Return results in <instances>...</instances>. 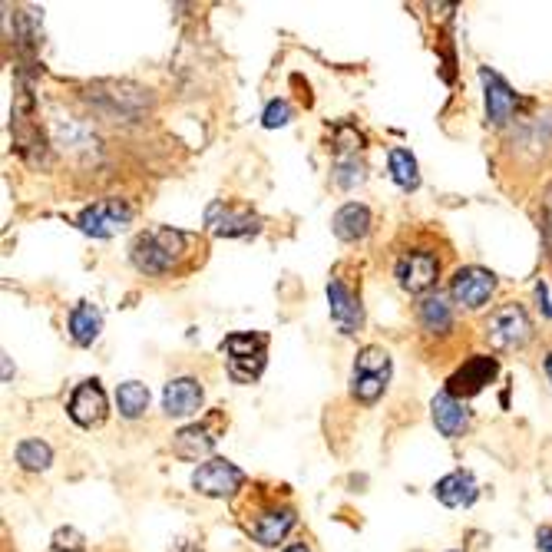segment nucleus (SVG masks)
<instances>
[{
  "mask_svg": "<svg viewBox=\"0 0 552 552\" xmlns=\"http://www.w3.org/2000/svg\"><path fill=\"white\" fill-rule=\"evenodd\" d=\"M209 258V242L196 232L153 225L129 242V262L146 278H189Z\"/></svg>",
  "mask_w": 552,
  "mask_h": 552,
  "instance_id": "obj_1",
  "label": "nucleus"
},
{
  "mask_svg": "<svg viewBox=\"0 0 552 552\" xmlns=\"http://www.w3.org/2000/svg\"><path fill=\"white\" fill-rule=\"evenodd\" d=\"M447 242L437 232L410 229L397 238L394 245V278L397 285L414 298L434 295L437 281L447 268Z\"/></svg>",
  "mask_w": 552,
  "mask_h": 552,
  "instance_id": "obj_2",
  "label": "nucleus"
},
{
  "mask_svg": "<svg viewBox=\"0 0 552 552\" xmlns=\"http://www.w3.org/2000/svg\"><path fill=\"white\" fill-rule=\"evenodd\" d=\"M235 516H238V523H242L245 536H252L255 543L265 549L285 543V536L298 523V513L288 496L278 490H262V486L248 490L245 503L235 506Z\"/></svg>",
  "mask_w": 552,
  "mask_h": 552,
  "instance_id": "obj_3",
  "label": "nucleus"
},
{
  "mask_svg": "<svg viewBox=\"0 0 552 552\" xmlns=\"http://www.w3.org/2000/svg\"><path fill=\"white\" fill-rule=\"evenodd\" d=\"M391 384V354L377 344L357 351L354 371H351V397L357 404H377Z\"/></svg>",
  "mask_w": 552,
  "mask_h": 552,
  "instance_id": "obj_4",
  "label": "nucleus"
},
{
  "mask_svg": "<svg viewBox=\"0 0 552 552\" xmlns=\"http://www.w3.org/2000/svg\"><path fill=\"white\" fill-rule=\"evenodd\" d=\"M348 265H338L328 281V305H331V321L338 324L341 334H357L364 328V305H361V278L344 275Z\"/></svg>",
  "mask_w": 552,
  "mask_h": 552,
  "instance_id": "obj_5",
  "label": "nucleus"
},
{
  "mask_svg": "<svg viewBox=\"0 0 552 552\" xmlns=\"http://www.w3.org/2000/svg\"><path fill=\"white\" fill-rule=\"evenodd\" d=\"M483 338L490 341L496 351L526 348L529 338H533V321H529L523 305L506 301V305H500L490 318L483 321Z\"/></svg>",
  "mask_w": 552,
  "mask_h": 552,
  "instance_id": "obj_6",
  "label": "nucleus"
},
{
  "mask_svg": "<svg viewBox=\"0 0 552 552\" xmlns=\"http://www.w3.org/2000/svg\"><path fill=\"white\" fill-rule=\"evenodd\" d=\"M222 351L229 357V374L238 384H252L265 371L268 338L265 334H229L222 341Z\"/></svg>",
  "mask_w": 552,
  "mask_h": 552,
  "instance_id": "obj_7",
  "label": "nucleus"
},
{
  "mask_svg": "<svg viewBox=\"0 0 552 552\" xmlns=\"http://www.w3.org/2000/svg\"><path fill=\"white\" fill-rule=\"evenodd\" d=\"M457 305L450 301V295H424L417 301L414 308V318H417V328H420V338L424 341H437V348H443L447 341H453L457 334Z\"/></svg>",
  "mask_w": 552,
  "mask_h": 552,
  "instance_id": "obj_8",
  "label": "nucleus"
},
{
  "mask_svg": "<svg viewBox=\"0 0 552 552\" xmlns=\"http://www.w3.org/2000/svg\"><path fill=\"white\" fill-rule=\"evenodd\" d=\"M136 209L126 199H100L77 215V229L93 235V238H110L116 232H123L133 222Z\"/></svg>",
  "mask_w": 552,
  "mask_h": 552,
  "instance_id": "obj_9",
  "label": "nucleus"
},
{
  "mask_svg": "<svg viewBox=\"0 0 552 552\" xmlns=\"http://www.w3.org/2000/svg\"><path fill=\"white\" fill-rule=\"evenodd\" d=\"M205 225H209V232L219 238H252L262 232V219H258L252 209H242V205H232L225 199L209 202V209H205Z\"/></svg>",
  "mask_w": 552,
  "mask_h": 552,
  "instance_id": "obj_10",
  "label": "nucleus"
},
{
  "mask_svg": "<svg viewBox=\"0 0 552 552\" xmlns=\"http://www.w3.org/2000/svg\"><path fill=\"white\" fill-rule=\"evenodd\" d=\"M496 291V275L486 272L480 265H467V268H457L450 278V301L457 308H467V311H480L486 301L493 298Z\"/></svg>",
  "mask_w": 552,
  "mask_h": 552,
  "instance_id": "obj_11",
  "label": "nucleus"
},
{
  "mask_svg": "<svg viewBox=\"0 0 552 552\" xmlns=\"http://www.w3.org/2000/svg\"><path fill=\"white\" fill-rule=\"evenodd\" d=\"M242 486H245V473L222 457L199 463V470L192 473V490L202 496H212V500H229Z\"/></svg>",
  "mask_w": 552,
  "mask_h": 552,
  "instance_id": "obj_12",
  "label": "nucleus"
},
{
  "mask_svg": "<svg viewBox=\"0 0 552 552\" xmlns=\"http://www.w3.org/2000/svg\"><path fill=\"white\" fill-rule=\"evenodd\" d=\"M496 374H500V357L473 354V357H467V361L457 367V371L450 374L447 394H453L457 400H470L480 391H486V384H493Z\"/></svg>",
  "mask_w": 552,
  "mask_h": 552,
  "instance_id": "obj_13",
  "label": "nucleus"
},
{
  "mask_svg": "<svg viewBox=\"0 0 552 552\" xmlns=\"http://www.w3.org/2000/svg\"><path fill=\"white\" fill-rule=\"evenodd\" d=\"M480 80H483V93H486V119H490L493 126H506L519 106L516 90L490 67L480 70Z\"/></svg>",
  "mask_w": 552,
  "mask_h": 552,
  "instance_id": "obj_14",
  "label": "nucleus"
},
{
  "mask_svg": "<svg viewBox=\"0 0 552 552\" xmlns=\"http://www.w3.org/2000/svg\"><path fill=\"white\" fill-rule=\"evenodd\" d=\"M106 410H110V404H106V394L100 381H83L77 384V391H73L70 404H67V414L73 417V424L80 427H100L106 420Z\"/></svg>",
  "mask_w": 552,
  "mask_h": 552,
  "instance_id": "obj_15",
  "label": "nucleus"
},
{
  "mask_svg": "<svg viewBox=\"0 0 552 552\" xmlns=\"http://www.w3.org/2000/svg\"><path fill=\"white\" fill-rule=\"evenodd\" d=\"M205 400V391L196 377H172V381L162 387V410H166V417H192L199 414Z\"/></svg>",
  "mask_w": 552,
  "mask_h": 552,
  "instance_id": "obj_16",
  "label": "nucleus"
},
{
  "mask_svg": "<svg viewBox=\"0 0 552 552\" xmlns=\"http://www.w3.org/2000/svg\"><path fill=\"white\" fill-rule=\"evenodd\" d=\"M430 417H434V427L440 430L443 437L457 440L470 430V410L463 400H457L453 394L440 391L434 400H430Z\"/></svg>",
  "mask_w": 552,
  "mask_h": 552,
  "instance_id": "obj_17",
  "label": "nucleus"
},
{
  "mask_svg": "<svg viewBox=\"0 0 552 552\" xmlns=\"http://www.w3.org/2000/svg\"><path fill=\"white\" fill-rule=\"evenodd\" d=\"M374 229V215L364 202H348L334 212L331 219V232L341 238V242H364Z\"/></svg>",
  "mask_w": 552,
  "mask_h": 552,
  "instance_id": "obj_18",
  "label": "nucleus"
},
{
  "mask_svg": "<svg viewBox=\"0 0 552 552\" xmlns=\"http://www.w3.org/2000/svg\"><path fill=\"white\" fill-rule=\"evenodd\" d=\"M434 496L443 506H450V510H460V506H470L480 496V483L473 480L470 470H453L443 480H437Z\"/></svg>",
  "mask_w": 552,
  "mask_h": 552,
  "instance_id": "obj_19",
  "label": "nucleus"
},
{
  "mask_svg": "<svg viewBox=\"0 0 552 552\" xmlns=\"http://www.w3.org/2000/svg\"><path fill=\"white\" fill-rule=\"evenodd\" d=\"M103 331V311L93 305V301H77L70 311V338L80 348H90V344L100 338Z\"/></svg>",
  "mask_w": 552,
  "mask_h": 552,
  "instance_id": "obj_20",
  "label": "nucleus"
},
{
  "mask_svg": "<svg viewBox=\"0 0 552 552\" xmlns=\"http://www.w3.org/2000/svg\"><path fill=\"white\" fill-rule=\"evenodd\" d=\"M215 447V437L209 434L205 424H192V427H182L176 437H172V453L179 460H202L209 457Z\"/></svg>",
  "mask_w": 552,
  "mask_h": 552,
  "instance_id": "obj_21",
  "label": "nucleus"
},
{
  "mask_svg": "<svg viewBox=\"0 0 552 552\" xmlns=\"http://www.w3.org/2000/svg\"><path fill=\"white\" fill-rule=\"evenodd\" d=\"M116 407L126 420H139L149 410V387L139 381H126L116 387Z\"/></svg>",
  "mask_w": 552,
  "mask_h": 552,
  "instance_id": "obj_22",
  "label": "nucleus"
},
{
  "mask_svg": "<svg viewBox=\"0 0 552 552\" xmlns=\"http://www.w3.org/2000/svg\"><path fill=\"white\" fill-rule=\"evenodd\" d=\"M387 166H391V179L404 192H414L420 186V169H417V159L410 156V149L394 146L391 153H387Z\"/></svg>",
  "mask_w": 552,
  "mask_h": 552,
  "instance_id": "obj_23",
  "label": "nucleus"
},
{
  "mask_svg": "<svg viewBox=\"0 0 552 552\" xmlns=\"http://www.w3.org/2000/svg\"><path fill=\"white\" fill-rule=\"evenodd\" d=\"M14 457H17V463L24 470L40 473V470H47L53 463V450L43 440H20L17 450H14Z\"/></svg>",
  "mask_w": 552,
  "mask_h": 552,
  "instance_id": "obj_24",
  "label": "nucleus"
},
{
  "mask_svg": "<svg viewBox=\"0 0 552 552\" xmlns=\"http://www.w3.org/2000/svg\"><path fill=\"white\" fill-rule=\"evenodd\" d=\"M367 179V166L357 156H338L334 159V186L338 189H354Z\"/></svg>",
  "mask_w": 552,
  "mask_h": 552,
  "instance_id": "obj_25",
  "label": "nucleus"
},
{
  "mask_svg": "<svg viewBox=\"0 0 552 552\" xmlns=\"http://www.w3.org/2000/svg\"><path fill=\"white\" fill-rule=\"evenodd\" d=\"M291 116H295V110H291V103H288V100H272V103L265 106L262 123H265L268 129H275V126L291 123Z\"/></svg>",
  "mask_w": 552,
  "mask_h": 552,
  "instance_id": "obj_26",
  "label": "nucleus"
},
{
  "mask_svg": "<svg viewBox=\"0 0 552 552\" xmlns=\"http://www.w3.org/2000/svg\"><path fill=\"white\" fill-rule=\"evenodd\" d=\"M83 533L80 529H73V526H67V529H57L53 533V549L57 552H83Z\"/></svg>",
  "mask_w": 552,
  "mask_h": 552,
  "instance_id": "obj_27",
  "label": "nucleus"
},
{
  "mask_svg": "<svg viewBox=\"0 0 552 552\" xmlns=\"http://www.w3.org/2000/svg\"><path fill=\"white\" fill-rule=\"evenodd\" d=\"M536 549L539 552H552V526H539L536 529Z\"/></svg>",
  "mask_w": 552,
  "mask_h": 552,
  "instance_id": "obj_28",
  "label": "nucleus"
},
{
  "mask_svg": "<svg viewBox=\"0 0 552 552\" xmlns=\"http://www.w3.org/2000/svg\"><path fill=\"white\" fill-rule=\"evenodd\" d=\"M536 298L543 305V315H549V295H546V285H536Z\"/></svg>",
  "mask_w": 552,
  "mask_h": 552,
  "instance_id": "obj_29",
  "label": "nucleus"
},
{
  "mask_svg": "<svg viewBox=\"0 0 552 552\" xmlns=\"http://www.w3.org/2000/svg\"><path fill=\"white\" fill-rule=\"evenodd\" d=\"M285 552H311V549H308L305 543H295V546H288Z\"/></svg>",
  "mask_w": 552,
  "mask_h": 552,
  "instance_id": "obj_30",
  "label": "nucleus"
},
{
  "mask_svg": "<svg viewBox=\"0 0 552 552\" xmlns=\"http://www.w3.org/2000/svg\"><path fill=\"white\" fill-rule=\"evenodd\" d=\"M4 381H10V357L4 354Z\"/></svg>",
  "mask_w": 552,
  "mask_h": 552,
  "instance_id": "obj_31",
  "label": "nucleus"
},
{
  "mask_svg": "<svg viewBox=\"0 0 552 552\" xmlns=\"http://www.w3.org/2000/svg\"><path fill=\"white\" fill-rule=\"evenodd\" d=\"M546 374H549V381H552V351L546 354Z\"/></svg>",
  "mask_w": 552,
  "mask_h": 552,
  "instance_id": "obj_32",
  "label": "nucleus"
}]
</instances>
